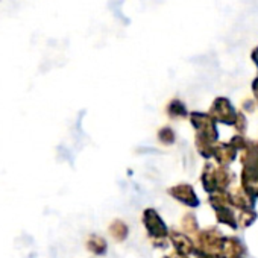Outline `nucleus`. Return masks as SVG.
I'll return each mask as SVG.
<instances>
[{
  "label": "nucleus",
  "instance_id": "obj_10",
  "mask_svg": "<svg viewBox=\"0 0 258 258\" xmlns=\"http://www.w3.org/2000/svg\"><path fill=\"white\" fill-rule=\"evenodd\" d=\"M253 91H255V96H256V99H258V79H256L255 84H253Z\"/></svg>",
  "mask_w": 258,
  "mask_h": 258
},
{
  "label": "nucleus",
  "instance_id": "obj_6",
  "mask_svg": "<svg viewBox=\"0 0 258 258\" xmlns=\"http://www.w3.org/2000/svg\"><path fill=\"white\" fill-rule=\"evenodd\" d=\"M214 154H216V157L219 158V161L228 163V161H231V160L234 158L235 151H234L232 148H229V146H219V149H216Z\"/></svg>",
  "mask_w": 258,
  "mask_h": 258
},
{
  "label": "nucleus",
  "instance_id": "obj_1",
  "mask_svg": "<svg viewBox=\"0 0 258 258\" xmlns=\"http://www.w3.org/2000/svg\"><path fill=\"white\" fill-rule=\"evenodd\" d=\"M211 115H214L217 120H220L226 124H232V123H235V118H238V115L234 112V108L231 106V103L226 99H217L213 103Z\"/></svg>",
  "mask_w": 258,
  "mask_h": 258
},
{
  "label": "nucleus",
  "instance_id": "obj_5",
  "mask_svg": "<svg viewBox=\"0 0 258 258\" xmlns=\"http://www.w3.org/2000/svg\"><path fill=\"white\" fill-rule=\"evenodd\" d=\"M87 247L93 252V253H97V255H102L105 253L106 250V243L103 238L97 237V235H90L88 241H87Z\"/></svg>",
  "mask_w": 258,
  "mask_h": 258
},
{
  "label": "nucleus",
  "instance_id": "obj_8",
  "mask_svg": "<svg viewBox=\"0 0 258 258\" xmlns=\"http://www.w3.org/2000/svg\"><path fill=\"white\" fill-rule=\"evenodd\" d=\"M169 114L176 117V115H185V106L179 100H173L169 106Z\"/></svg>",
  "mask_w": 258,
  "mask_h": 258
},
{
  "label": "nucleus",
  "instance_id": "obj_3",
  "mask_svg": "<svg viewBox=\"0 0 258 258\" xmlns=\"http://www.w3.org/2000/svg\"><path fill=\"white\" fill-rule=\"evenodd\" d=\"M169 191H170V195H173L178 201L184 202V204L188 205V207H196V205L199 204V201H198V198H196L193 188H191L190 185H187V184L176 185V187L170 188Z\"/></svg>",
  "mask_w": 258,
  "mask_h": 258
},
{
  "label": "nucleus",
  "instance_id": "obj_2",
  "mask_svg": "<svg viewBox=\"0 0 258 258\" xmlns=\"http://www.w3.org/2000/svg\"><path fill=\"white\" fill-rule=\"evenodd\" d=\"M145 225L149 231V234L152 237H164L167 234V228L164 225V222L161 220V217L157 214V211L154 210H148L145 211Z\"/></svg>",
  "mask_w": 258,
  "mask_h": 258
},
{
  "label": "nucleus",
  "instance_id": "obj_9",
  "mask_svg": "<svg viewBox=\"0 0 258 258\" xmlns=\"http://www.w3.org/2000/svg\"><path fill=\"white\" fill-rule=\"evenodd\" d=\"M160 140H161L163 143H166V145L173 143L175 137H173V131H172V129H169V127L161 129V131H160Z\"/></svg>",
  "mask_w": 258,
  "mask_h": 258
},
{
  "label": "nucleus",
  "instance_id": "obj_4",
  "mask_svg": "<svg viewBox=\"0 0 258 258\" xmlns=\"http://www.w3.org/2000/svg\"><path fill=\"white\" fill-rule=\"evenodd\" d=\"M172 238H173V243H175V247L179 253H184V255H188L191 250H193V244L190 243V240L187 237H184L182 234H172Z\"/></svg>",
  "mask_w": 258,
  "mask_h": 258
},
{
  "label": "nucleus",
  "instance_id": "obj_7",
  "mask_svg": "<svg viewBox=\"0 0 258 258\" xmlns=\"http://www.w3.org/2000/svg\"><path fill=\"white\" fill-rule=\"evenodd\" d=\"M109 231H111V234L114 235V238L115 240H123L124 237H126V232H127V228H126V225L123 223V222H114L111 226H109Z\"/></svg>",
  "mask_w": 258,
  "mask_h": 258
}]
</instances>
